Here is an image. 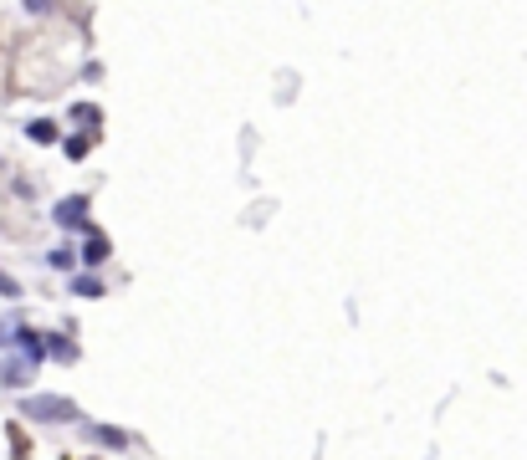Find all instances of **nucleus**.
I'll use <instances>...</instances> for the list:
<instances>
[{
    "instance_id": "obj_1",
    "label": "nucleus",
    "mask_w": 527,
    "mask_h": 460,
    "mask_svg": "<svg viewBox=\"0 0 527 460\" xmlns=\"http://www.w3.org/2000/svg\"><path fill=\"white\" fill-rule=\"evenodd\" d=\"M21 414L26 420H41V425H62V420H77V404L62 399V394H36V399L21 404Z\"/></svg>"
},
{
    "instance_id": "obj_5",
    "label": "nucleus",
    "mask_w": 527,
    "mask_h": 460,
    "mask_svg": "<svg viewBox=\"0 0 527 460\" xmlns=\"http://www.w3.org/2000/svg\"><path fill=\"white\" fill-rule=\"evenodd\" d=\"M31 138H36V144H52L57 128H52V123H31Z\"/></svg>"
},
{
    "instance_id": "obj_3",
    "label": "nucleus",
    "mask_w": 527,
    "mask_h": 460,
    "mask_svg": "<svg viewBox=\"0 0 527 460\" xmlns=\"http://www.w3.org/2000/svg\"><path fill=\"white\" fill-rule=\"evenodd\" d=\"M52 215H57V225H82V220H87V200H82V195H72V200H62Z\"/></svg>"
},
{
    "instance_id": "obj_2",
    "label": "nucleus",
    "mask_w": 527,
    "mask_h": 460,
    "mask_svg": "<svg viewBox=\"0 0 527 460\" xmlns=\"http://www.w3.org/2000/svg\"><path fill=\"white\" fill-rule=\"evenodd\" d=\"M31 368H36V363H31L26 353H21V358H6V363H0V384H6V389H21V384L31 379Z\"/></svg>"
},
{
    "instance_id": "obj_6",
    "label": "nucleus",
    "mask_w": 527,
    "mask_h": 460,
    "mask_svg": "<svg viewBox=\"0 0 527 460\" xmlns=\"http://www.w3.org/2000/svg\"><path fill=\"white\" fill-rule=\"evenodd\" d=\"M77 292H82V297H103V287L93 282V276H77Z\"/></svg>"
},
{
    "instance_id": "obj_4",
    "label": "nucleus",
    "mask_w": 527,
    "mask_h": 460,
    "mask_svg": "<svg viewBox=\"0 0 527 460\" xmlns=\"http://www.w3.org/2000/svg\"><path fill=\"white\" fill-rule=\"evenodd\" d=\"M82 261H87V266H103V261H108V241L93 236V241H87V251H82Z\"/></svg>"
}]
</instances>
